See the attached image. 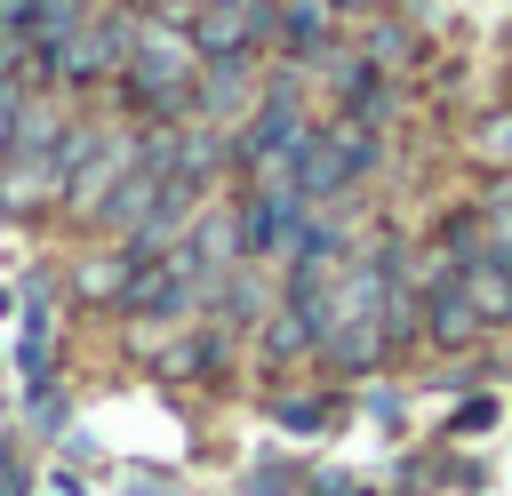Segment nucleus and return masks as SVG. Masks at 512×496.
I'll use <instances>...</instances> for the list:
<instances>
[{"instance_id":"nucleus-1","label":"nucleus","mask_w":512,"mask_h":496,"mask_svg":"<svg viewBox=\"0 0 512 496\" xmlns=\"http://www.w3.org/2000/svg\"><path fill=\"white\" fill-rule=\"evenodd\" d=\"M120 88L144 120H192V88H200V48L176 16H144L136 48L120 64Z\"/></svg>"},{"instance_id":"nucleus-2","label":"nucleus","mask_w":512,"mask_h":496,"mask_svg":"<svg viewBox=\"0 0 512 496\" xmlns=\"http://www.w3.org/2000/svg\"><path fill=\"white\" fill-rule=\"evenodd\" d=\"M376 160H384V136L368 120H328V128H304V144L288 160V184L304 192V208H320V200L352 192Z\"/></svg>"},{"instance_id":"nucleus-3","label":"nucleus","mask_w":512,"mask_h":496,"mask_svg":"<svg viewBox=\"0 0 512 496\" xmlns=\"http://www.w3.org/2000/svg\"><path fill=\"white\" fill-rule=\"evenodd\" d=\"M136 24H144V16H128V8H88V24L32 64V80H64V88L120 80V64H128V48H136Z\"/></svg>"},{"instance_id":"nucleus-4","label":"nucleus","mask_w":512,"mask_h":496,"mask_svg":"<svg viewBox=\"0 0 512 496\" xmlns=\"http://www.w3.org/2000/svg\"><path fill=\"white\" fill-rule=\"evenodd\" d=\"M480 328H488V320H480V304H472L464 272H456L448 256L416 264V344H432V352H464Z\"/></svg>"},{"instance_id":"nucleus-5","label":"nucleus","mask_w":512,"mask_h":496,"mask_svg":"<svg viewBox=\"0 0 512 496\" xmlns=\"http://www.w3.org/2000/svg\"><path fill=\"white\" fill-rule=\"evenodd\" d=\"M232 224H240V256H288V240L304 232V192L288 176H248Z\"/></svg>"},{"instance_id":"nucleus-6","label":"nucleus","mask_w":512,"mask_h":496,"mask_svg":"<svg viewBox=\"0 0 512 496\" xmlns=\"http://www.w3.org/2000/svg\"><path fill=\"white\" fill-rule=\"evenodd\" d=\"M272 8H280V0H200L184 32H192L200 64H208V56H256V48L272 40Z\"/></svg>"},{"instance_id":"nucleus-7","label":"nucleus","mask_w":512,"mask_h":496,"mask_svg":"<svg viewBox=\"0 0 512 496\" xmlns=\"http://www.w3.org/2000/svg\"><path fill=\"white\" fill-rule=\"evenodd\" d=\"M136 144H144V136H104V128H96V136H88V152L72 160V176H64V200H56V208L96 216V200H104V192L136 168Z\"/></svg>"},{"instance_id":"nucleus-8","label":"nucleus","mask_w":512,"mask_h":496,"mask_svg":"<svg viewBox=\"0 0 512 496\" xmlns=\"http://www.w3.org/2000/svg\"><path fill=\"white\" fill-rule=\"evenodd\" d=\"M248 80H256V56H208V64H200V88H192V120L216 128V120L248 112V96H256Z\"/></svg>"},{"instance_id":"nucleus-9","label":"nucleus","mask_w":512,"mask_h":496,"mask_svg":"<svg viewBox=\"0 0 512 496\" xmlns=\"http://www.w3.org/2000/svg\"><path fill=\"white\" fill-rule=\"evenodd\" d=\"M328 32H336V8H328V0H280V8H272V40H280L296 64H320V56H328Z\"/></svg>"},{"instance_id":"nucleus-10","label":"nucleus","mask_w":512,"mask_h":496,"mask_svg":"<svg viewBox=\"0 0 512 496\" xmlns=\"http://www.w3.org/2000/svg\"><path fill=\"white\" fill-rule=\"evenodd\" d=\"M16 8V32H24V48H32V64L48 56V48H64L80 24H88V0H8ZM24 64V72H32Z\"/></svg>"},{"instance_id":"nucleus-11","label":"nucleus","mask_w":512,"mask_h":496,"mask_svg":"<svg viewBox=\"0 0 512 496\" xmlns=\"http://www.w3.org/2000/svg\"><path fill=\"white\" fill-rule=\"evenodd\" d=\"M304 352H320L312 320H304L296 304H272V312H264V360H272V368H288V360H304Z\"/></svg>"},{"instance_id":"nucleus-12","label":"nucleus","mask_w":512,"mask_h":496,"mask_svg":"<svg viewBox=\"0 0 512 496\" xmlns=\"http://www.w3.org/2000/svg\"><path fill=\"white\" fill-rule=\"evenodd\" d=\"M152 368H160V376H216V368H224V328H192V336H176Z\"/></svg>"},{"instance_id":"nucleus-13","label":"nucleus","mask_w":512,"mask_h":496,"mask_svg":"<svg viewBox=\"0 0 512 496\" xmlns=\"http://www.w3.org/2000/svg\"><path fill=\"white\" fill-rule=\"evenodd\" d=\"M216 312H224V328H248L256 312H272V296H264L256 272H224V280H216Z\"/></svg>"},{"instance_id":"nucleus-14","label":"nucleus","mask_w":512,"mask_h":496,"mask_svg":"<svg viewBox=\"0 0 512 496\" xmlns=\"http://www.w3.org/2000/svg\"><path fill=\"white\" fill-rule=\"evenodd\" d=\"M472 152H480V160H512V104L480 112V128H472Z\"/></svg>"},{"instance_id":"nucleus-15","label":"nucleus","mask_w":512,"mask_h":496,"mask_svg":"<svg viewBox=\"0 0 512 496\" xmlns=\"http://www.w3.org/2000/svg\"><path fill=\"white\" fill-rule=\"evenodd\" d=\"M272 416H280L288 432H328V416H336V400H280Z\"/></svg>"},{"instance_id":"nucleus-16","label":"nucleus","mask_w":512,"mask_h":496,"mask_svg":"<svg viewBox=\"0 0 512 496\" xmlns=\"http://www.w3.org/2000/svg\"><path fill=\"white\" fill-rule=\"evenodd\" d=\"M16 120H24V80L0 72V160H8V144H16Z\"/></svg>"},{"instance_id":"nucleus-17","label":"nucleus","mask_w":512,"mask_h":496,"mask_svg":"<svg viewBox=\"0 0 512 496\" xmlns=\"http://www.w3.org/2000/svg\"><path fill=\"white\" fill-rule=\"evenodd\" d=\"M24 64H32V48L16 32V8H0V72H24Z\"/></svg>"},{"instance_id":"nucleus-18","label":"nucleus","mask_w":512,"mask_h":496,"mask_svg":"<svg viewBox=\"0 0 512 496\" xmlns=\"http://www.w3.org/2000/svg\"><path fill=\"white\" fill-rule=\"evenodd\" d=\"M360 56H376V64H400V56H408V32H384V24H376Z\"/></svg>"},{"instance_id":"nucleus-19","label":"nucleus","mask_w":512,"mask_h":496,"mask_svg":"<svg viewBox=\"0 0 512 496\" xmlns=\"http://www.w3.org/2000/svg\"><path fill=\"white\" fill-rule=\"evenodd\" d=\"M488 424H496V400L480 392V400H464V408H456V424H448V432H488Z\"/></svg>"},{"instance_id":"nucleus-20","label":"nucleus","mask_w":512,"mask_h":496,"mask_svg":"<svg viewBox=\"0 0 512 496\" xmlns=\"http://www.w3.org/2000/svg\"><path fill=\"white\" fill-rule=\"evenodd\" d=\"M112 8H128V16H160V0H112Z\"/></svg>"},{"instance_id":"nucleus-21","label":"nucleus","mask_w":512,"mask_h":496,"mask_svg":"<svg viewBox=\"0 0 512 496\" xmlns=\"http://www.w3.org/2000/svg\"><path fill=\"white\" fill-rule=\"evenodd\" d=\"M184 8H200V0H184Z\"/></svg>"},{"instance_id":"nucleus-22","label":"nucleus","mask_w":512,"mask_h":496,"mask_svg":"<svg viewBox=\"0 0 512 496\" xmlns=\"http://www.w3.org/2000/svg\"><path fill=\"white\" fill-rule=\"evenodd\" d=\"M0 8H8V0H0Z\"/></svg>"}]
</instances>
